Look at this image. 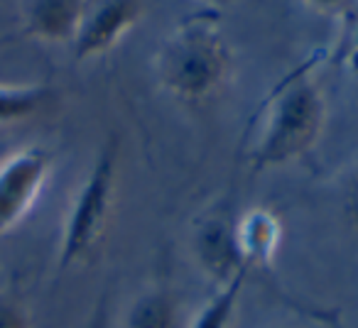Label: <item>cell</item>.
<instances>
[{"label":"cell","instance_id":"cell-15","mask_svg":"<svg viewBox=\"0 0 358 328\" xmlns=\"http://www.w3.org/2000/svg\"><path fill=\"white\" fill-rule=\"evenodd\" d=\"M304 3L319 13H338L348 6V0H304Z\"/></svg>","mask_w":358,"mask_h":328},{"label":"cell","instance_id":"cell-1","mask_svg":"<svg viewBox=\"0 0 358 328\" xmlns=\"http://www.w3.org/2000/svg\"><path fill=\"white\" fill-rule=\"evenodd\" d=\"M327 120V103L312 76V64L287 74L263 105V120L250 144L253 172H268L302 159L319 142Z\"/></svg>","mask_w":358,"mask_h":328},{"label":"cell","instance_id":"cell-6","mask_svg":"<svg viewBox=\"0 0 358 328\" xmlns=\"http://www.w3.org/2000/svg\"><path fill=\"white\" fill-rule=\"evenodd\" d=\"M143 0H103L86 10L81 27L74 37V57L79 61L94 59L120 45L125 35L143 17Z\"/></svg>","mask_w":358,"mask_h":328},{"label":"cell","instance_id":"cell-9","mask_svg":"<svg viewBox=\"0 0 358 328\" xmlns=\"http://www.w3.org/2000/svg\"><path fill=\"white\" fill-rule=\"evenodd\" d=\"M125 328H179L177 299L162 284L145 287L130 301Z\"/></svg>","mask_w":358,"mask_h":328},{"label":"cell","instance_id":"cell-12","mask_svg":"<svg viewBox=\"0 0 358 328\" xmlns=\"http://www.w3.org/2000/svg\"><path fill=\"white\" fill-rule=\"evenodd\" d=\"M0 328H30L25 306L6 294H0Z\"/></svg>","mask_w":358,"mask_h":328},{"label":"cell","instance_id":"cell-5","mask_svg":"<svg viewBox=\"0 0 358 328\" xmlns=\"http://www.w3.org/2000/svg\"><path fill=\"white\" fill-rule=\"evenodd\" d=\"M194 258L216 287L236 279L245 282L250 272L236 240V216L229 209H214L199 221L194 230Z\"/></svg>","mask_w":358,"mask_h":328},{"label":"cell","instance_id":"cell-10","mask_svg":"<svg viewBox=\"0 0 358 328\" xmlns=\"http://www.w3.org/2000/svg\"><path fill=\"white\" fill-rule=\"evenodd\" d=\"M52 98V89L45 84L0 86V125H15L32 118Z\"/></svg>","mask_w":358,"mask_h":328},{"label":"cell","instance_id":"cell-14","mask_svg":"<svg viewBox=\"0 0 358 328\" xmlns=\"http://www.w3.org/2000/svg\"><path fill=\"white\" fill-rule=\"evenodd\" d=\"M86 328H110V299H108V294H103V297L99 299V304H96L94 311H91Z\"/></svg>","mask_w":358,"mask_h":328},{"label":"cell","instance_id":"cell-4","mask_svg":"<svg viewBox=\"0 0 358 328\" xmlns=\"http://www.w3.org/2000/svg\"><path fill=\"white\" fill-rule=\"evenodd\" d=\"M52 172L45 147H25L0 164V235L13 230L37 204Z\"/></svg>","mask_w":358,"mask_h":328},{"label":"cell","instance_id":"cell-7","mask_svg":"<svg viewBox=\"0 0 358 328\" xmlns=\"http://www.w3.org/2000/svg\"><path fill=\"white\" fill-rule=\"evenodd\" d=\"M236 240H238L248 272L268 269L278 255L280 240H282V225L273 211L255 206V209L236 216Z\"/></svg>","mask_w":358,"mask_h":328},{"label":"cell","instance_id":"cell-16","mask_svg":"<svg viewBox=\"0 0 358 328\" xmlns=\"http://www.w3.org/2000/svg\"><path fill=\"white\" fill-rule=\"evenodd\" d=\"M348 57H351V61H356L358 66V25L351 30V35H348Z\"/></svg>","mask_w":358,"mask_h":328},{"label":"cell","instance_id":"cell-11","mask_svg":"<svg viewBox=\"0 0 358 328\" xmlns=\"http://www.w3.org/2000/svg\"><path fill=\"white\" fill-rule=\"evenodd\" d=\"M243 282L236 279L224 287H216L214 297L192 316L187 328H231L234 326V313L238 306V294Z\"/></svg>","mask_w":358,"mask_h":328},{"label":"cell","instance_id":"cell-2","mask_svg":"<svg viewBox=\"0 0 358 328\" xmlns=\"http://www.w3.org/2000/svg\"><path fill=\"white\" fill-rule=\"evenodd\" d=\"M234 57L211 17H189L174 27L155 54V76L169 96L201 103L224 89Z\"/></svg>","mask_w":358,"mask_h":328},{"label":"cell","instance_id":"cell-13","mask_svg":"<svg viewBox=\"0 0 358 328\" xmlns=\"http://www.w3.org/2000/svg\"><path fill=\"white\" fill-rule=\"evenodd\" d=\"M341 206H343V214H346V218L358 228V170L351 172V174L346 177V181H343Z\"/></svg>","mask_w":358,"mask_h":328},{"label":"cell","instance_id":"cell-8","mask_svg":"<svg viewBox=\"0 0 358 328\" xmlns=\"http://www.w3.org/2000/svg\"><path fill=\"white\" fill-rule=\"evenodd\" d=\"M86 0H30L25 30L42 42H74L86 15Z\"/></svg>","mask_w":358,"mask_h":328},{"label":"cell","instance_id":"cell-17","mask_svg":"<svg viewBox=\"0 0 358 328\" xmlns=\"http://www.w3.org/2000/svg\"><path fill=\"white\" fill-rule=\"evenodd\" d=\"M199 3H206V6H224L229 0H199Z\"/></svg>","mask_w":358,"mask_h":328},{"label":"cell","instance_id":"cell-3","mask_svg":"<svg viewBox=\"0 0 358 328\" xmlns=\"http://www.w3.org/2000/svg\"><path fill=\"white\" fill-rule=\"evenodd\" d=\"M118 137H108L99 149L89 174L76 189L62 225L59 269H69L84 262L103 240L115 204L118 184Z\"/></svg>","mask_w":358,"mask_h":328}]
</instances>
